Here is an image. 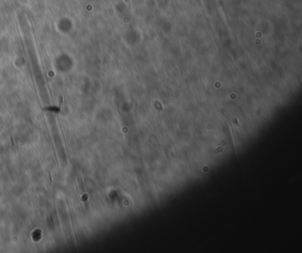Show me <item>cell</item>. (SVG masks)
I'll use <instances>...</instances> for the list:
<instances>
[{
  "instance_id": "1",
  "label": "cell",
  "mask_w": 302,
  "mask_h": 253,
  "mask_svg": "<svg viewBox=\"0 0 302 253\" xmlns=\"http://www.w3.org/2000/svg\"><path fill=\"white\" fill-rule=\"evenodd\" d=\"M62 103H63V98H62V96H60V98H59V107L62 105Z\"/></svg>"
},
{
  "instance_id": "2",
  "label": "cell",
  "mask_w": 302,
  "mask_h": 253,
  "mask_svg": "<svg viewBox=\"0 0 302 253\" xmlns=\"http://www.w3.org/2000/svg\"><path fill=\"white\" fill-rule=\"evenodd\" d=\"M49 176H50V181H51V182L52 181V175H51V173H49Z\"/></svg>"
}]
</instances>
